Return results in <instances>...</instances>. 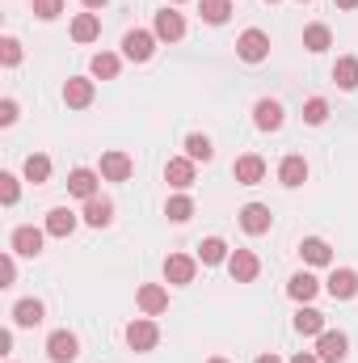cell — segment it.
Segmentation results:
<instances>
[{
    "label": "cell",
    "instance_id": "obj_1",
    "mask_svg": "<svg viewBox=\"0 0 358 363\" xmlns=\"http://www.w3.org/2000/svg\"><path fill=\"white\" fill-rule=\"evenodd\" d=\"M236 55H241L245 64H262L270 55V34L266 30H245V34L236 38Z\"/></svg>",
    "mask_w": 358,
    "mask_h": 363
},
{
    "label": "cell",
    "instance_id": "obj_2",
    "mask_svg": "<svg viewBox=\"0 0 358 363\" xmlns=\"http://www.w3.org/2000/svg\"><path fill=\"white\" fill-rule=\"evenodd\" d=\"M156 342H161V330H156L152 317H135V321L127 325V347H131V351H152Z\"/></svg>",
    "mask_w": 358,
    "mask_h": 363
},
{
    "label": "cell",
    "instance_id": "obj_3",
    "mask_svg": "<svg viewBox=\"0 0 358 363\" xmlns=\"http://www.w3.org/2000/svg\"><path fill=\"white\" fill-rule=\"evenodd\" d=\"M76 351H81V342H76L72 330H55V334L47 338V355H51V363H72Z\"/></svg>",
    "mask_w": 358,
    "mask_h": 363
},
{
    "label": "cell",
    "instance_id": "obj_4",
    "mask_svg": "<svg viewBox=\"0 0 358 363\" xmlns=\"http://www.w3.org/2000/svg\"><path fill=\"white\" fill-rule=\"evenodd\" d=\"M152 51H156V34H148V30H131V34L122 38V55L135 60V64L152 60Z\"/></svg>",
    "mask_w": 358,
    "mask_h": 363
},
{
    "label": "cell",
    "instance_id": "obj_5",
    "mask_svg": "<svg viewBox=\"0 0 358 363\" xmlns=\"http://www.w3.org/2000/svg\"><path fill=\"white\" fill-rule=\"evenodd\" d=\"M42 237H47V228H30V224L13 228V254H21V258H38V254H42Z\"/></svg>",
    "mask_w": 358,
    "mask_h": 363
},
{
    "label": "cell",
    "instance_id": "obj_6",
    "mask_svg": "<svg viewBox=\"0 0 358 363\" xmlns=\"http://www.w3.org/2000/svg\"><path fill=\"white\" fill-rule=\"evenodd\" d=\"M346 334H337V330H325L321 338H316V359L321 363H342L346 359Z\"/></svg>",
    "mask_w": 358,
    "mask_h": 363
},
{
    "label": "cell",
    "instance_id": "obj_7",
    "mask_svg": "<svg viewBox=\"0 0 358 363\" xmlns=\"http://www.w3.org/2000/svg\"><path fill=\"white\" fill-rule=\"evenodd\" d=\"M135 300H139V308H144V317H161V313L169 308V291H165L161 283H144Z\"/></svg>",
    "mask_w": 358,
    "mask_h": 363
},
{
    "label": "cell",
    "instance_id": "obj_8",
    "mask_svg": "<svg viewBox=\"0 0 358 363\" xmlns=\"http://www.w3.org/2000/svg\"><path fill=\"white\" fill-rule=\"evenodd\" d=\"M258 271H262V267H258V254H253V250H236V254L228 258V274H232L236 283H253Z\"/></svg>",
    "mask_w": 358,
    "mask_h": 363
},
{
    "label": "cell",
    "instance_id": "obj_9",
    "mask_svg": "<svg viewBox=\"0 0 358 363\" xmlns=\"http://www.w3.org/2000/svg\"><path fill=\"white\" fill-rule=\"evenodd\" d=\"M194 271H198V262H194L190 254H169V258H165V279L178 283V287L194 283Z\"/></svg>",
    "mask_w": 358,
    "mask_h": 363
},
{
    "label": "cell",
    "instance_id": "obj_10",
    "mask_svg": "<svg viewBox=\"0 0 358 363\" xmlns=\"http://www.w3.org/2000/svg\"><path fill=\"white\" fill-rule=\"evenodd\" d=\"M131 169H135V165H131L127 152H118V148H114V152H101V178L105 182H127Z\"/></svg>",
    "mask_w": 358,
    "mask_h": 363
},
{
    "label": "cell",
    "instance_id": "obj_11",
    "mask_svg": "<svg viewBox=\"0 0 358 363\" xmlns=\"http://www.w3.org/2000/svg\"><path fill=\"white\" fill-rule=\"evenodd\" d=\"M232 178L241 182V186H258V182L266 178V161L262 157H236V165H232Z\"/></svg>",
    "mask_w": 358,
    "mask_h": 363
},
{
    "label": "cell",
    "instance_id": "obj_12",
    "mask_svg": "<svg viewBox=\"0 0 358 363\" xmlns=\"http://www.w3.org/2000/svg\"><path fill=\"white\" fill-rule=\"evenodd\" d=\"M241 228H245L249 237L270 233V207H262V203H245V207H241Z\"/></svg>",
    "mask_w": 358,
    "mask_h": 363
},
{
    "label": "cell",
    "instance_id": "obj_13",
    "mask_svg": "<svg viewBox=\"0 0 358 363\" xmlns=\"http://www.w3.org/2000/svg\"><path fill=\"white\" fill-rule=\"evenodd\" d=\"M325 291H329L333 300H354L358 296V274L354 271H333L325 279Z\"/></svg>",
    "mask_w": 358,
    "mask_h": 363
},
{
    "label": "cell",
    "instance_id": "obj_14",
    "mask_svg": "<svg viewBox=\"0 0 358 363\" xmlns=\"http://www.w3.org/2000/svg\"><path fill=\"white\" fill-rule=\"evenodd\" d=\"M253 123H258L262 131H278V127H282V106H278L274 97H262V101L253 106Z\"/></svg>",
    "mask_w": 358,
    "mask_h": 363
},
{
    "label": "cell",
    "instance_id": "obj_15",
    "mask_svg": "<svg viewBox=\"0 0 358 363\" xmlns=\"http://www.w3.org/2000/svg\"><path fill=\"white\" fill-rule=\"evenodd\" d=\"M165 182L178 186V190H190V186H194V161H190V157H173V161L165 165Z\"/></svg>",
    "mask_w": 358,
    "mask_h": 363
},
{
    "label": "cell",
    "instance_id": "obj_16",
    "mask_svg": "<svg viewBox=\"0 0 358 363\" xmlns=\"http://www.w3.org/2000/svg\"><path fill=\"white\" fill-rule=\"evenodd\" d=\"M316 291H321V283H316V274H308V271L291 274V283H287V296H291V300H299V304H308Z\"/></svg>",
    "mask_w": 358,
    "mask_h": 363
},
{
    "label": "cell",
    "instance_id": "obj_17",
    "mask_svg": "<svg viewBox=\"0 0 358 363\" xmlns=\"http://www.w3.org/2000/svg\"><path fill=\"white\" fill-rule=\"evenodd\" d=\"M64 101L72 106V110H85L93 101V81H85V77H72L68 85H64Z\"/></svg>",
    "mask_w": 358,
    "mask_h": 363
},
{
    "label": "cell",
    "instance_id": "obj_18",
    "mask_svg": "<svg viewBox=\"0 0 358 363\" xmlns=\"http://www.w3.org/2000/svg\"><path fill=\"white\" fill-rule=\"evenodd\" d=\"M295 330H299L304 338H321V334H325V313H321V308H299V313H295Z\"/></svg>",
    "mask_w": 358,
    "mask_h": 363
},
{
    "label": "cell",
    "instance_id": "obj_19",
    "mask_svg": "<svg viewBox=\"0 0 358 363\" xmlns=\"http://www.w3.org/2000/svg\"><path fill=\"white\" fill-rule=\"evenodd\" d=\"M181 34H185V21H181V13H173V9L156 13V38H165V43H178Z\"/></svg>",
    "mask_w": 358,
    "mask_h": 363
},
{
    "label": "cell",
    "instance_id": "obj_20",
    "mask_svg": "<svg viewBox=\"0 0 358 363\" xmlns=\"http://www.w3.org/2000/svg\"><path fill=\"white\" fill-rule=\"evenodd\" d=\"M68 190H72L76 199H85V203L97 199V174H93V169H72V174H68Z\"/></svg>",
    "mask_w": 358,
    "mask_h": 363
},
{
    "label": "cell",
    "instance_id": "obj_21",
    "mask_svg": "<svg viewBox=\"0 0 358 363\" xmlns=\"http://www.w3.org/2000/svg\"><path fill=\"white\" fill-rule=\"evenodd\" d=\"M72 228H76V211L55 207V211L47 216V237H72Z\"/></svg>",
    "mask_w": 358,
    "mask_h": 363
},
{
    "label": "cell",
    "instance_id": "obj_22",
    "mask_svg": "<svg viewBox=\"0 0 358 363\" xmlns=\"http://www.w3.org/2000/svg\"><path fill=\"white\" fill-rule=\"evenodd\" d=\"M299 254H304L308 267H329V262H333V250H329L321 237H308V241L299 245Z\"/></svg>",
    "mask_w": 358,
    "mask_h": 363
},
{
    "label": "cell",
    "instance_id": "obj_23",
    "mask_svg": "<svg viewBox=\"0 0 358 363\" xmlns=\"http://www.w3.org/2000/svg\"><path fill=\"white\" fill-rule=\"evenodd\" d=\"M278 182H282V186H304V182H308V161H304V157H287V161L278 165Z\"/></svg>",
    "mask_w": 358,
    "mask_h": 363
},
{
    "label": "cell",
    "instance_id": "obj_24",
    "mask_svg": "<svg viewBox=\"0 0 358 363\" xmlns=\"http://www.w3.org/2000/svg\"><path fill=\"white\" fill-rule=\"evenodd\" d=\"M110 220H114V203L110 199H89L85 203V224L89 228H105Z\"/></svg>",
    "mask_w": 358,
    "mask_h": 363
},
{
    "label": "cell",
    "instance_id": "obj_25",
    "mask_svg": "<svg viewBox=\"0 0 358 363\" xmlns=\"http://www.w3.org/2000/svg\"><path fill=\"white\" fill-rule=\"evenodd\" d=\"M13 321H17L21 330H34V325L42 321V304H38V300H17V304H13Z\"/></svg>",
    "mask_w": 358,
    "mask_h": 363
},
{
    "label": "cell",
    "instance_id": "obj_26",
    "mask_svg": "<svg viewBox=\"0 0 358 363\" xmlns=\"http://www.w3.org/2000/svg\"><path fill=\"white\" fill-rule=\"evenodd\" d=\"M72 38H76V43H93V38H101V17H97V13H81V17L72 21Z\"/></svg>",
    "mask_w": 358,
    "mask_h": 363
},
{
    "label": "cell",
    "instance_id": "obj_27",
    "mask_svg": "<svg viewBox=\"0 0 358 363\" xmlns=\"http://www.w3.org/2000/svg\"><path fill=\"white\" fill-rule=\"evenodd\" d=\"M333 81H337V89H358V60L354 55H342L337 60V68H333Z\"/></svg>",
    "mask_w": 358,
    "mask_h": 363
},
{
    "label": "cell",
    "instance_id": "obj_28",
    "mask_svg": "<svg viewBox=\"0 0 358 363\" xmlns=\"http://www.w3.org/2000/svg\"><path fill=\"white\" fill-rule=\"evenodd\" d=\"M198 258H202L207 267H219V262H228L232 254H228V245H224L219 237H207V241L198 245Z\"/></svg>",
    "mask_w": 358,
    "mask_h": 363
},
{
    "label": "cell",
    "instance_id": "obj_29",
    "mask_svg": "<svg viewBox=\"0 0 358 363\" xmlns=\"http://www.w3.org/2000/svg\"><path fill=\"white\" fill-rule=\"evenodd\" d=\"M198 13H202V21H211V26H224V21L232 17V0H202Z\"/></svg>",
    "mask_w": 358,
    "mask_h": 363
},
{
    "label": "cell",
    "instance_id": "obj_30",
    "mask_svg": "<svg viewBox=\"0 0 358 363\" xmlns=\"http://www.w3.org/2000/svg\"><path fill=\"white\" fill-rule=\"evenodd\" d=\"M304 47H308V51H325V47H333V30L321 26V21L308 26V30H304Z\"/></svg>",
    "mask_w": 358,
    "mask_h": 363
},
{
    "label": "cell",
    "instance_id": "obj_31",
    "mask_svg": "<svg viewBox=\"0 0 358 363\" xmlns=\"http://www.w3.org/2000/svg\"><path fill=\"white\" fill-rule=\"evenodd\" d=\"M165 216H169L173 224H185V220L194 216V199H190V194H173V199L165 203Z\"/></svg>",
    "mask_w": 358,
    "mask_h": 363
},
{
    "label": "cell",
    "instance_id": "obj_32",
    "mask_svg": "<svg viewBox=\"0 0 358 363\" xmlns=\"http://www.w3.org/2000/svg\"><path fill=\"white\" fill-rule=\"evenodd\" d=\"M51 178V157H42V152H34V157H25V182H47Z\"/></svg>",
    "mask_w": 358,
    "mask_h": 363
},
{
    "label": "cell",
    "instance_id": "obj_33",
    "mask_svg": "<svg viewBox=\"0 0 358 363\" xmlns=\"http://www.w3.org/2000/svg\"><path fill=\"white\" fill-rule=\"evenodd\" d=\"M118 68H122V64H118V55H110V51L93 55V77H97V81H114V77H118Z\"/></svg>",
    "mask_w": 358,
    "mask_h": 363
},
{
    "label": "cell",
    "instance_id": "obj_34",
    "mask_svg": "<svg viewBox=\"0 0 358 363\" xmlns=\"http://www.w3.org/2000/svg\"><path fill=\"white\" fill-rule=\"evenodd\" d=\"M185 157H190V161H211L215 148H211L207 135H190V140H185Z\"/></svg>",
    "mask_w": 358,
    "mask_h": 363
},
{
    "label": "cell",
    "instance_id": "obj_35",
    "mask_svg": "<svg viewBox=\"0 0 358 363\" xmlns=\"http://www.w3.org/2000/svg\"><path fill=\"white\" fill-rule=\"evenodd\" d=\"M325 118H329V101H325V97H312V101L304 106V123H312V127H321Z\"/></svg>",
    "mask_w": 358,
    "mask_h": 363
},
{
    "label": "cell",
    "instance_id": "obj_36",
    "mask_svg": "<svg viewBox=\"0 0 358 363\" xmlns=\"http://www.w3.org/2000/svg\"><path fill=\"white\" fill-rule=\"evenodd\" d=\"M0 60H4V68H17L21 64V43L17 38H0Z\"/></svg>",
    "mask_w": 358,
    "mask_h": 363
},
{
    "label": "cell",
    "instance_id": "obj_37",
    "mask_svg": "<svg viewBox=\"0 0 358 363\" xmlns=\"http://www.w3.org/2000/svg\"><path fill=\"white\" fill-rule=\"evenodd\" d=\"M17 194H21L17 178H13V174H0V203H4V207H13V203H17Z\"/></svg>",
    "mask_w": 358,
    "mask_h": 363
},
{
    "label": "cell",
    "instance_id": "obj_38",
    "mask_svg": "<svg viewBox=\"0 0 358 363\" xmlns=\"http://www.w3.org/2000/svg\"><path fill=\"white\" fill-rule=\"evenodd\" d=\"M34 13H38L42 21H55V17L64 13V0H34Z\"/></svg>",
    "mask_w": 358,
    "mask_h": 363
},
{
    "label": "cell",
    "instance_id": "obj_39",
    "mask_svg": "<svg viewBox=\"0 0 358 363\" xmlns=\"http://www.w3.org/2000/svg\"><path fill=\"white\" fill-rule=\"evenodd\" d=\"M13 123H17V101L4 97V101H0V127H13Z\"/></svg>",
    "mask_w": 358,
    "mask_h": 363
},
{
    "label": "cell",
    "instance_id": "obj_40",
    "mask_svg": "<svg viewBox=\"0 0 358 363\" xmlns=\"http://www.w3.org/2000/svg\"><path fill=\"white\" fill-rule=\"evenodd\" d=\"M0 279H4L0 287H13V279H17V267H13V254H4V258H0Z\"/></svg>",
    "mask_w": 358,
    "mask_h": 363
},
{
    "label": "cell",
    "instance_id": "obj_41",
    "mask_svg": "<svg viewBox=\"0 0 358 363\" xmlns=\"http://www.w3.org/2000/svg\"><path fill=\"white\" fill-rule=\"evenodd\" d=\"M0 351H4V355L13 351V334H8V330H0Z\"/></svg>",
    "mask_w": 358,
    "mask_h": 363
},
{
    "label": "cell",
    "instance_id": "obj_42",
    "mask_svg": "<svg viewBox=\"0 0 358 363\" xmlns=\"http://www.w3.org/2000/svg\"><path fill=\"white\" fill-rule=\"evenodd\" d=\"M291 363H321V359H316L312 351H299V355H295V359H291Z\"/></svg>",
    "mask_w": 358,
    "mask_h": 363
},
{
    "label": "cell",
    "instance_id": "obj_43",
    "mask_svg": "<svg viewBox=\"0 0 358 363\" xmlns=\"http://www.w3.org/2000/svg\"><path fill=\"white\" fill-rule=\"evenodd\" d=\"M337 9H358V0H333Z\"/></svg>",
    "mask_w": 358,
    "mask_h": 363
},
{
    "label": "cell",
    "instance_id": "obj_44",
    "mask_svg": "<svg viewBox=\"0 0 358 363\" xmlns=\"http://www.w3.org/2000/svg\"><path fill=\"white\" fill-rule=\"evenodd\" d=\"M253 363H282V359H278V355H258Z\"/></svg>",
    "mask_w": 358,
    "mask_h": 363
},
{
    "label": "cell",
    "instance_id": "obj_45",
    "mask_svg": "<svg viewBox=\"0 0 358 363\" xmlns=\"http://www.w3.org/2000/svg\"><path fill=\"white\" fill-rule=\"evenodd\" d=\"M81 4H85V9H101V4H105V0H81Z\"/></svg>",
    "mask_w": 358,
    "mask_h": 363
},
{
    "label": "cell",
    "instance_id": "obj_46",
    "mask_svg": "<svg viewBox=\"0 0 358 363\" xmlns=\"http://www.w3.org/2000/svg\"><path fill=\"white\" fill-rule=\"evenodd\" d=\"M211 363H228V359H211Z\"/></svg>",
    "mask_w": 358,
    "mask_h": 363
},
{
    "label": "cell",
    "instance_id": "obj_47",
    "mask_svg": "<svg viewBox=\"0 0 358 363\" xmlns=\"http://www.w3.org/2000/svg\"><path fill=\"white\" fill-rule=\"evenodd\" d=\"M169 4H181V0H169Z\"/></svg>",
    "mask_w": 358,
    "mask_h": 363
},
{
    "label": "cell",
    "instance_id": "obj_48",
    "mask_svg": "<svg viewBox=\"0 0 358 363\" xmlns=\"http://www.w3.org/2000/svg\"><path fill=\"white\" fill-rule=\"evenodd\" d=\"M299 4H308V0H299Z\"/></svg>",
    "mask_w": 358,
    "mask_h": 363
},
{
    "label": "cell",
    "instance_id": "obj_49",
    "mask_svg": "<svg viewBox=\"0 0 358 363\" xmlns=\"http://www.w3.org/2000/svg\"><path fill=\"white\" fill-rule=\"evenodd\" d=\"M270 4H274V0H270Z\"/></svg>",
    "mask_w": 358,
    "mask_h": 363
}]
</instances>
